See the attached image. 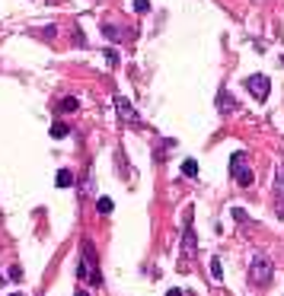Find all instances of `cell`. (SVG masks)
Listing matches in <instances>:
<instances>
[{"label": "cell", "mask_w": 284, "mask_h": 296, "mask_svg": "<svg viewBox=\"0 0 284 296\" xmlns=\"http://www.w3.org/2000/svg\"><path fill=\"white\" fill-rule=\"evenodd\" d=\"M77 277L86 280V284H93V287L103 284V271H99V258H96V252H93V242H83V258H80V265H77Z\"/></svg>", "instance_id": "6da1fadb"}, {"label": "cell", "mask_w": 284, "mask_h": 296, "mask_svg": "<svg viewBox=\"0 0 284 296\" xmlns=\"http://www.w3.org/2000/svg\"><path fill=\"white\" fill-rule=\"evenodd\" d=\"M275 277V265L265 258V255H255L252 261H249V284L255 287H268Z\"/></svg>", "instance_id": "7a4b0ae2"}, {"label": "cell", "mask_w": 284, "mask_h": 296, "mask_svg": "<svg viewBox=\"0 0 284 296\" xmlns=\"http://www.w3.org/2000/svg\"><path fill=\"white\" fill-rule=\"evenodd\" d=\"M198 255V236H195V217H192V207L185 210V233H182V261H192Z\"/></svg>", "instance_id": "3957f363"}, {"label": "cell", "mask_w": 284, "mask_h": 296, "mask_svg": "<svg viewBox=\"0 0 284 296\" xmlns=\"http://www.w3.org/2000/svg\"><path fill=\"white\" fill-rule=\"evenodd\" d=\"M230 176H233L236 185H243V188H249L255 181V172L249 169V163H246V153H233V156H230Z\"/></svg>", "instance_id": "277c9868"}, {"label": "cell", "mask_w": 284, "mask_h": 296, "mask_svg": "<svg viewBox=\"0 0 284 296\" xmlns=\"http://www.w3.org/2000/svg\"><path fill=\"white\" fill-rule=\"evenodd\" d=\"M246 89L255 96V102H265L268 99V77L265 73H252V77H246Z\"/></svg>", "instance_id": "5b68a950"}, {"label": "cell", "mask_w": 284, "mask_h": 296, "mask_svg": "<svg viewBox=\"0 0 284 296\" xmlns=\"http://www.w3.org/2000/svg\"><path fill=\"white\" fill-rule=\"evenodd\" d=\"M115 112H118V118L125 121V124H134V127L141 124V115H138V112H134V105L128 102L125 96H115Z\"/></svg>", "instance_id": "8992f818"}, {"label": "cell", "mask_w": 284, "mask_h": 296, "mask_svg": "<svg viewBox=\"0 0 284 296\" xmlns=\"http://www.w3.org/2000/svg\"><path fill=\"white\" fill-rule=\"evenodd\" d=\"M217 112H220V115H230V112H236V99L230 96L227 86H220V89H217Z\"/></svg>", "instance_id": "52a82bcc"}, {"label": "cell", "mask_w": 284, "mask_h": 296, "mask_svg": "<svg viewBox=\"0 0 284 296\" xmlns=\"http://www.w3.org/2000/svg\"><path fill=\"white\" fill-rule=\"evenodd\" d=\"M275 194H278V220H284V166L275 172Z\"/></svg>", "instance_id": "ba28073f"}, {"label": "cell", "mask_w": 284, "mask_h": 296, "mask_svg": "<svg viewBox=\"0 0 284 296\" xmlns=\"http://www.w3.org/2000/svg\"><path fill=\"white\" fill-rule=\"evenodd\" d=\"M103 35L109 38V42H121V38H125V32H121L118 26H112V23H103Z\"/></svg>", "instance_id": "9c48e42d"}, {"label": "cell", "mask_w": 284, "mask_h": 296, "mask_svg": "<svg viewBox=\"0 0 284 296\" xmlns=\"http://www.w3.org/2000/svg\"><path fill=\"white\" fill-rule=\"evenodd\" d=\"M55 185H58V188H71V185H73V172H71V169H61L58 176H55Z\"/></svg>", "instance_id": "30bf717a"}, {"label": "cell", "mask_w": 284, "mask_h": 296, "mask_svg": "<svg viewBox=\"0 0 284 296\" xmlns=\"http://www.w3.org/2000/svg\"><path fill=\"white\" fill-rule=\"evenodd\" d=\"M77 109H80V102H77L73 96H67V99H61V102H58V112H61V115H67V112H77Z\"/></svg>", "instance_id": "8fae6325"}, {"label": "cell", "mask_w": 284, "mask_h": 296, "mask_svg": "<svg viewBox=\"0 0 284 296\" xmlns=\"http://www.w3.org/2000/svg\"><path fill=\"white\" fill-rule=\"evenodd\" d=\"M67 134H71V127H67L64 121H55V124H51V137H55V140H64Z\"/></svg>", "instance_id": "7c38bea8"}, {"label": "cell", "mask_w": 284, "mask_h": 296, "mask_svg": "<svg viewBox=\"0 0 284 296\" xmlns=\"http://www.w3.org/2000/svg\"><path fill=\"white\" fill-rule=\"evenodd\" d=\"M182 176L195 178V176H198V163H195V159H182Z\"/></svg>", "instance_id": "4fadbf2b"}, {"label": "cell", "mask_w": 284, "mask_h": 296, "mask_svg": "<svg viewBox=\"0 0 284 296\" xmlns=\"http://www.w3.org/2000/svg\"><path fill=\"white\" fill-rule=\"evenodd\" d=\"M112 207H115V204H112V198H99V201H96V210L103 213V217H109Z\"/></svg>", "instance_id": "5bb4252c"}, {"label": "cell", "mask_w": 284, "mask_h": 296, "mask_svg": "<svg viewBox=\"0 0 284 296\" xmlns=\"http://www.w3.org/2000/svg\"><path fill=\"white\" fill-rule=\"evenodd\" d=\"M211 274H214V280H224V265H220V258H211Z\"/></svg>", "instance_id": "9a60e30c"}, {"label": "cell", "mask_w": 284, "mask_h": 296, "mask_svg": "<svg viewBox=\"0 0 284 296\" xmlns=\"http://www.w3.org/2000/svg\"><path fill=\"white\" fill-rule=\"evenodd\" d=\"M230 213H233V220H236V223H249V213L243 210V207H233Z\"/></svg>", "instance_id": "2e32d148"}, {"label": "cell", "mask_w": 284, "mask_h": 296, "mask_svg": "<svg viewBox=\"0 0 284 296\" xmlns=\"http://www.w3.org/2000/svg\"><path fill=\"white\" fill-rule=\"evenodd\" d=\"M80 194H83V198H90V194H93V172L83 178V188H80Z\"/></svg>", "instance_id": "e0dca14e"}, {"label": "cell", "mask_w": 284, "mask_h": 296, "mask_svg": "<svg viewBox=\"0 0 284 296\" xmlns=\"http://www.w3.org/2000/svg\"><path fill=\"white\" fill-rule=\"evenodd\" d=\"M134 13H141V16L150 13V0H134Z\"/></svg>", "instance_id": "ac0fdd59"}, {"label": "cell", "mask_w": 284, "mask_h": 296, "mask_svg": "<svg viewBox=\"0 0 284 296\" xmlns=\"http://www.w3.org/2000/svg\"><path fill=\"white\" fill-rule=\"evenodd\" d=\"M6 277H10V280H23V267H19V265H10Z\"/></svg>", "instance_id": "d6986e66"}, {"label": "cell", "mask_w": 284, "mask_h": 296, "mask_svg": "<svg viewBox=\"0 0 284 296\" xmlns=\"http://www.w3.org/2000/svg\"><path fill=\"white\" fill-rule=\"evenodd\" d=\"M106 60H109V67H115V64H118V55L109 48V51H106Z\"/></svg>", "instance_id": "ffe728a7"}, {"label": "cell", "mask_w": 284, "mask_h": 296, "mask_svg": "<svg viewBox=\"0 0 284 296\" xmlns=\"http://www.w3.org/2000/svg\"><path fill=\"white\" fill-rule=\"evenodd\" d=\"M55 32H58L55 26H45V29H42V38H55Z\"/></svg>", "instance_id": "44dd1931"}, {"label": "cell", "mask_w": 284, "mask_h": 296, "mask_svg": "<svg viewBox=\"0 0 284 296\" xmlns=\"http://www.w3.org/2000/svg\"><path fill=\"white\" fill-rule=\"evenodd\" d=\"M166 296H182V290H170V293H166Z\"/></svg>", "instance_id": "7402d4cb"}, {"label": "cell", "mask_w": 284, "mask_h": 296, "mask_svg": "<svg viewBox=\"0 0 284 296\" xmlns=\"http://www.w3.org/2000/svg\"><path fill=\"white\" fill-rule=\"evenodd\" d=\"M73 296H90V293H86V290H77V293H73Z\"/></svg>", "instance_id": "603a6c76"}, {"label": "cell", "mask_w": 284, "mask_h": 296, "mask_svg": "<svg viewBox=\"0 0 284 296\" xmlns=\"http://www.w3.org/2000/svg\"><path fill=\"white\" fill-rule=\"evenodd\" d=\"M0 287H3V274H0Z\"/></svg>", "instance_id": "cb8c5ba5"}, {"label": "cell", "mask_w": 284, "mask_h": 296, "mask_svg": "<svg viewBox=\"0 0 284 296\" xmlns=\"http://www.w3.org/2000/svg\"><path fill=\"white\" fill-rule=\"evenodd\" d=\"M10 296H23V293H10Z\"/></svg>", "instance_id": "d4e9b609"}]
</instances>
